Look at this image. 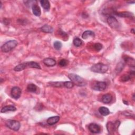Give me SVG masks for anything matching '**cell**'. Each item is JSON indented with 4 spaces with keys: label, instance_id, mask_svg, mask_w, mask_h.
<instances>
[{
    "label": "cell",
    "instance_id": "obj_1",
    "mask_svg": "<svg viewBox=\"0 0 135 135\" xmlns=\"http://www.w3.org/2000/svg\"><path fill=\"white\" fill-rule=\"evenodd\" d=\"M27 68H35L37 69H41V68L38 63L34 61H30L24 62L16 65L14 68V70L19 72Z\"/></svg>",
    "mask_w": 135,
    "mask_h": 135
},
{
    "label": "cell",
    "instance_id": "obj_2",
    "mask_svg": "<svg viewBox=\"0 0 135 135\" xmlns=\"http://www.w3.org/2000/svg\"><path fill=\"white\" fill-rule=\"evenodd\" d=\"M68 77L69 79L74 84L78 87H83L85 86L87 84L86 81L78 75L70 73Z\"/></svg>",
    "mask_w": 135,
    "mask_h": 135
},
{
    "label": "cell",
    "instance_id": "obj_3",
    "mask_svg": "<svg viewBox=\"0 0 135 135\" xmlns=\"http://www.w3.org/2000/svg\"><path fill=\"white\" fill-rule=\"evenodd\" d=\"M108 66L102 63H98L93 65L91 68V71L96 73H105L108 70Z\"/></svg>",
    "mask_w": 135,
    "mask_h": 135
},
{
    "label": "cell",
    "instance_id": "obj_4",
    "mask_svg": "<svg viewBox=\"0 0 135 135\" xmlns=\"http://www.w3.org/2000/svg\"><path fill=\"white\" fill-rule=\"evenodd\" d=\"M18 41L16 40H10L8 42H6V43H5L2 46H1V50L3 52H9L12 50H13V49H14L17 45H18Z\"/></svg>",
    "mask_w": 135,
    "mask_h": 135
},
{
    "label": "cell",
    "instance_id": "obj_5",
    "mask_svg": "<svg viewBox=\"0 0 135 135\" xmlns=\"http://www.w3.org/2000/svg\"><path fill=\"white\" fill-rule=\"evenodd\" d=\"M5 125L10 129L17 131H18L21 127V124L19 122L14 120H9L6 121Z\"/></svg>",
    "mask_w": 135,
    "mask_h": 135
},
{
    "label": "cell",
    "instance_id": "obj_6",
    "mask_svg": "<svg viewBox=\"0 0 135 135\" xmlns=\"http://www.w3.org/2000/svg\"><path fill=\"white\" fill-rule=\"evenodd\" d=\"M120 125V122L119 120H117L114 123L108 122L107 125V129L109 133H114L115 131L118 130V128Z\"/></svg>",
    "mask_w": 135,
    "mask_h": 135
},
{
    "label": "cell",
    "instance_id": "obj_7",
    "mask_svg": "<svg viewBox=\"0 0 135 135\" xmlns=\"http://www.w3.org/2000/svg\"><path fill=\"white\" fill-rule=\"evenodd\" d=\"M107 22L109 25L113 29H118L119 27V22L113 16H109L107 19Z\"/></svg>",
    "mask_w": 135,
    "mask_h": 135
},
{
    "label": "cell",
    "instance_id": "obj_8",
    "mask_svg": "<svg viewBox=\"0 0 135 135\" xmlns=\"http://www.w3.org/2000/svg\"><path fill=\"white\" fill-rule=\"evenodd\" d=\"M107 88V83L104 81L97 82L93 87V89L98 91H104Z\"/></svg>",
    "mask_w": 135,
    "mask_h": 135
},
{
    "label": "cell",
    "instance_id": "obj_9",
    "mask_svg": "<svg viewBox=\"0 0 135 135\" xmlns=\"http://www.w3.org/2000/svg\"><path fill=\"white\" fill-rule=\"evenodd\" d=\"M21 90L18 87H14L12 88L11 91V94L12 97L14 99H18L20 98L21 95Z\"/></svg>",
    "mask_w": 135,
    "mask_h": 135
},
{
    "label": "cell",
    "instance_id": "obj_10",
    "mask_svg": "<svg viewBox=\"0 0 135 135\" xmlns=\"http://www.w3.org/2000/svg\"><path fill=\"white\" fill-rule=\"evenodd\" d=\"M88 128L89 131L93 133H99L101 131V128L100 126L95 123L90 124L89 125Z\"/></svg>",
    "mask_w": 135,
    "mask_h": 135
},
{
    "label": "cell",
    "instance_id": "obj_11",
    "mask_svg": "<svg viewBox=\"0 0 135 135\" xmlns=\"http://www.w3.org/2000/svg\"><path fill=\"white\" fill-rule=\"evenodd\" d=\"M113 13L116 15L120 17V18H132V17H133V13L129 12H114Z\"/></svg>",
    "mask_w": 135,
    "mask_h": 135
},
{
    "label": "cell",
    "instance_id": "obj_12",
    "mask_svg": "<svg viewBox=\"0 0 135 135\" xmlns=\"http://www.w3.org/2000/svg\"><path fill=\"white\" fill-rule=\"evenodd\" d=\"M43 63L47 66H55L56 63L57 62L55 60H54L52 58H45L43 59Z\"/></svg>",
    "mask_w": 135,
    "mask_h": 135
},
{
    "label": "cell",
    "instance_id": "obj_13",
    "mask_svg": "<svg viewBox=\"0 0 135 135\" xmlns=\"http://www.w3.org/2000/svg\"><path fill=\"white\" fill-rule=\"evenodd\" d=\"M60 117L59 116H53L47 119L46 123L48 125L52 126L56 124L60 120Z\"/></svg>",
    "mask_w": 135,
    "mask_h": 135
},
{
    "label": "cell",
    "instance_id": "obj_14",
    "mask_svg": "<svg viewBox=\"0 0 135 135\" xmlns=\"http://www.w3.org/2000/svg\"><path fill=\"white\" fill-rule=\"evenodd\" d=\"M102 101L103 103L106 104H108L110 103L112 100V96H111V95L107 93V94H105L102 97Z\"/></svg>",
    "mask_w": 135,
    "mask_h": 135
},
{
    "label": "cell",
    "instance_id": "obj_15",
    "mask_svg": "<svg viewBox=\"0 0 135 135\" xmlns=\"http://www.w3.org/2000/svg\"><path fill=\"white\" fill-rule=\"evenodd\" d=\"M16 110V108L15 107L12 105H8L3 107L1 110V112L5 113L9 111H15Z\"/></svg>",
    "mask_w": 135,
    "mask_h": 135
},
{
    "label": "cell",
    "instance_id": "obj_16",
    "mask_svg": "<svg viewBox=\"0 0 135 135\" xmlns=\"http://www.w3.org/2000/svg\"><path fill=\"white\" fill-rule=\"evenodd\" d=\"M32 12L35 15H36L37 16H40L41 15V9L39 5H38L37 4L33 5L32 7Z\"/></svg>",
    "mask_w": 135,
    "mask_h": 135
},
{
    "label": "cell",
    "instance_id": "obj_17",
    "mask_svg": "<svg viewBox=\"0 0 135 135\" xmlns=\"http://www.w3.org/2000/svg\"><path fill=\"white\" fill-rule=\"evenodd\" d=\"M124 62L127 63L129 66L131 68H134V60L129 57H125L124 58Z\"/></svg>",
    "mask_w": 135,
    "mask_h": 135
},
{
    "label": "cell",
    "instance_id": "obj_18",
    "mask_svg": "<svg viewBox=\"0 0 135 135\" xmlns=\"http://www.w3.org/2000/svg\"><path fill=\"white\" fill-rule=\"evenodd\" d=\"M95 37V33L90 30H87L85 32H84L82 35V38L83 39H87L89 37Z\"/></svg>",
    "mask_w": 135,
    "mask_h": 135
},
{
    "label": "cell",
    "instance_id": "obj_19",
    "mask_svg": "<svg viewBox=\"0 0 135 135\" xmlns=\"http://www.w3.org/2000/svg\"><path fill=\"white\" fill-rule=\"evenodd\" d=\"M40 30L43 32H44V33H52L53 31V29L52 26H49L48 25H43V26H42L41 28H40Z\"/></svg>",
    "mask_w": 135,
    "mask_h": 135
},
{
    "label": "cell",
    "instance_id": "obj_20",
    "mask_svg": "<svg viewBox=\"0 0 135 135\" xmlns=\"http://www.w3.org/2000/svg\"><path fill=\"white\" fill-rule=\"evenodd\" d=\"M99 113L104 116H106L110 113V111L108 108L105 107H101L99 108Z\"/></svg>",
    "mask_w": 135,
    "mask_h": 135
},
{
    "label": "cell",
    "instance_id": "obj_21",
    "mask_svg": "<svg viewBox=\"0 0 135 135\" xmlns=\"http://www.w3.org/2000/svg\"><path fill=\"white\" fill-rule=\"evenodd\" d=\"M125 63L124 62H120L118 63L116 69H115V72L117 73H119V72H120L124 69V68L125 67Z\"/></svg>",
    "mask_w": 135,
    "mask_h": 135
},
{
    "label": "cell",
    "instance_id": "obj_22",
    "mask_svg": "<svg viewBox=\"0 0 135 135\" xmlns=\"http://www.w3.org/2000/svg\"><path fill=\"white\" fill-rule=\"evenodd\" d=\"M40 2L41 6L45 10H49L50 8V4L49 1H48V0H42V1H40Z\"/></svg>",
    "mask_w": 135,
    "mask_h": 135
},
{
    "label": "cell",
    "instance_id": "obj_23",
    "mask_svg": "<svg viewBox=\"0 0 135 135\" xmlns=\"http://www.w3.org/2000/svg\"><path fill=\"white\" fill-rule=\"evenodd\" d=\"M27 90L30 92H36L37 90V87L35 84L30 83L27 86Z\"/></svg>",
    "mask_w": 135,
    "mask_h": 135
},
{
    "label": "cell",
    "instance_id": "obj_24",
    "mask_svg": "<svg viewBox=\"0 0 135 135\" xmlns=\"http://www.w3.org/2000/svg\"><path fill=\"white\" fill-rule=\"evenodd\" d=\"M50 86L54 87H64V82H51L49 83Z\"/></svg>",
    "mask_w": 135,
    "mask_h": 135
},
{
    "label": "cell",
    "instance_id": "obj_25",
    "mask_svg": "<svg viewBox=\"0 0 135 135\" xmlns=\"http://www.w3.org/2000/svg\"><path fill=\"white\" fill-rule=\"evenodd\" d=\"M82 42H83L80 39H79V38H75L73 41V43L74 45L77 46V47L80 46L82 45Z\"/></svg>",
    "mask_w": 135,
    "mask_h": 135
},
{
    "label": "cell",
    "instance_id": "obj_26",
    "mask_svg": "<svg viewBox=\"0 0 135 135\" xmlns=\"http://www.w3.org/2000/svg\"><path fill=\"white\" fill-rule=\"evenodd\" d=\"M131 78V76L129 75H124L122 76H121L120 78V80L122 82H127L128 81H129V80H130Z\"/></svg>",
    "mask_w": 135,
    "mask_h": 135
},
{
    "label": "cell",
    "instance_id": "obj_27",
    "mask_svg": "<svg viewBox=\"0 0 135 135\" xmlns=\"http://www.w3.org/2000/svg\"><path fill=\"white\" fill-rule=\"evenodd\" d=\"M75 84L72 81H65L64 82V87L68 89H71L74 87Z\"/></svg>",
    "mask_w": 135,
    "mask_h": 135
},
{
    "label": "cell",
    "instance_id": "obj_28",
    "mask_svg": "<svg viewBox=\"0 0 135 135\" xmlns=\"http://www.w3.org/2000/svg\"><path fill=\"white\" fill-rule=\"evenodd\" d=\"M68 63H69V61L67 60L63 59L59 62V65L62 67H64L68 64Z\"/></svg>",
    "mask_w": 135,
    "mask_h": 135
},
{
    "label": "cell",
    "instance_id": "obj_29",
    "mask_svg": "<svg viewBox=\"0 0 135 135\" xmlns=\"http://www.w3.org/2000/svg\"><path fill=\"white\" fill-rule=\"evenodd\" d=\"M53 45H54V47L57 50H59L61 49V48H62V44L61 42L60 41H56L54 42V44H53Z\"/></svg>",
    "mask_w": 135,
    "mask_h": 135
},
{
    "label": "cell",
    "instance_id": "obj_30",
    "mask_svg": "<svg viewBox=\"0 0 135 135\" xmlns=\"http://www.w3.org/2000/svg\"><path fill=\"white\" fill-rule=\"evenodd\" d=\"M93 48L95 49V50L97 51H100L103 49V45L100 43H96L94 44Z\"/></svg>",
    "mask_w": 135,
    "mask_h": 135
},
{
    "label": "cell",
    "instance_id": "obj_31",
    "mask_svg": "<svg viewBox=\"0 0 135 135\" xmlns=\"http://www.w3.org/2000/svg\"><path fill=\"white\" fill-rule=\"evenodd\" d=\"M35 2H36L35 1H24V3H25V5H26L28 7H30L32 5V7L33 5H35Z\"/></svg>",
    "mask_w": 135,
    "mask_h": 135
},
{
    "label": "cell",
    "instance_id": "obj_32",
    "mask_svg": "<svg viewBox=\"0 0 135 135\" xmlns=\"http://www.w3.org/2000/svg\"><path fill=\"white\" fill-rule=\"evenodd\" d=\"M59 35L62 37V38H63V39L64 38H66V39H68V36L67 33H66L65 32L62 31L61 30H60Z\"/></svg>",
    "mask_w": 135,
    "mask_h": 135
},
{
    "label": "cell",
    "instance_id": "obj_33",
    "mask_svg": "<svg viewBox=\"0 0 135 135\" xmlns=\"http://www.w3.org/2000/svg\"><path fill=\"white\" fill-rule=\"evenodd\" d=\"M134 30L133 29H131V32H132V33H133V34H134Z\"/></svg>",
    "mask_w": 135,
    "mask_h": 135
},
{
    "label": "cell",
    "instance_id": "obj_34",
    "mask_svg": "<svg viewBox=\"0 0 135 135\" xmlns=\"http://www.w3.org/2000/svg\"><path fill=\"white\" fill-rule=\"evenodd\" d=\"M132 99H133V100L134 101V94L133 95V96H132Z\"/></svg>",
    "mask_w": 135,
    "mask_h": 135
},
{
    "label": "cell",
    "instance_id": "obj_35",
    "mask_svg": "<svg viewBox=\"0 0 135 135\" xmlns=\"http://www.w3.org/2000/svg\"><path fill=\"white\" fill-rule=\"evenodd\" d=\"M128 3H134V1H132V2H127Z\"/></svg>",
    "mask_w": 135,
    "mask_h": 135
}]
</instances>
